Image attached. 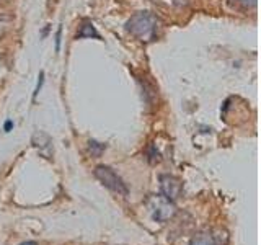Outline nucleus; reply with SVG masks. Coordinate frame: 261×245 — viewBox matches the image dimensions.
I'll return each mask as SVG.
<instances>
[{
  "label": "nucleus",
  "instance_id": "obj_1",
  "mask_svg": "<svg viewBox=\"0 0 261 245\" xmlns=\"http://www.w3.org/2000/svg\"><path fill=\"white\" fill-rule=\"evenodd\" d=\"M160 27L159 18L150 12H137L126 23V30L141 41H153Z\"/></svg>",
  "mask_w": 261,
  "mask_h": 245
},
{
  "label": "nucleus",
  "instance_id": "obj_2",
  "mask_svg": "<svg viewBox=\"0 0 261 245\" xmlns=\"http://www.w3.org/2000/svg\"><path fill=\"white\" fill-rule=\"evenodd\" d=\"M147 208H149L152 217L157 223H167L168 219H171L176 214V206L175 203L165 198L163 194H152L147 200Z\"/></svg>",
  "mask_w": 261,
  "mask_h": 245
},
{
  "label": "nucleus",
  "instance_id": "obj_3",
  "mask_svg": "<svg viewBox=\"0 0 261 245\" xmlns=\"http://www.w3.org/2000/svg\"><path fill=\"white\" fill-rule=\"evenodd\" d=\"M93 174H95L98 182H100L105 188H108V190L118 193V194L127 196L129 190H127V186L124 183V180H122L111 167H108V165H98L93 170Z\"/></svg>",
  "mask_w": 261,
  "mask_h": 245
},
{
  "label": "nucleus",
  "instance_id": "obj_4",
  "mask_svg": "<svg viewBox=\"0 0 261 245\" xmlns=\"http://www.w3.org/2000/svg\"><path fill=\"white\" fill-rule=\"evenodd\" d=\"M159 180H160V191L165 198L175 201L183 194V183L179 178H176L173 175H168V174H163V175H160Z\"/></svg>",
  "mask_w": 261,
  "mask_h": 245
},
{
  "label": "nucleus",
  "instance_id": "obj_5",
  "mask_svg": "<svg viewBox=\"0 0 261 245\" xmlns=\"http://www.w3.org/2000/svg\"><path fill=\"white\" fill-rule=\"evenodd\" d=\"M190 245H220V239L212 231H199L193 235Z\"/></svg>",
  "mask_w": 261,
  "mask_h": 245
},
{
  "label": "nucleus",
  "instance_id": "obj_6",
  "mask_svg": "<svg viewBox=\"0 0 261 245\" xmlns=\"http://www.w3.org/2000/svg\"><path fill=\"white\" fill-rule=\"evenodd\" d=\"M98 38L100 39V35L96 33V30H95V27L92 23H84L80 27V31L77 33V39H80V38Z\"/></svg>",
  "mask_w": 261,
  "mask_h": 245
},
{
  "label": "nucleus",
  "instance_id": "obj_7",
  "mask_svg": "<svg viewBox=\"0 0 261 245\" xmlns=\"http://www.w3.org/2000/svg\"><path fill=\"white\" fill-rule=\"evenodd\" d=\"M105 149H106V145L101 144V142H96V141H90V142H88L90 155H92V157H95V159H96V157H100Z\"/></svg>",
  "mask_w": 261,
  "mask_h": 245
},
{
  "label": "nucleus",
  "instance_id": "obj_8",
  "mask_svg": "<svg viewBox=\"0 0 261 245\" xmlns=\"http://www.w3.org/2000/svg\"><path fill=\"white\" fill-rule=\"evenodd\" d=\"M12 24V18L8 15H0V39L5 36V33L8 31Z\"/></svg>",
  "mask_w": 261,
  "mask_h": 245
},
{
  "label": "nucleus",
  "instance_id": "obj_9",
  "mask_svg": "<svg viewBox=\"0 0 261 245\" xmlns=\"http://www.w3.org/2000/svg\"><path fill=\"white\" fill-rule=\"evenodd\" d=\"M243 8H255L256 7V0H239Z\"/></svg>",
  "mask_w": 261,
  "mask_h": 245
},
{
  "label": "nucleus",
  "instance_id": "obj_10",
  "mask_svg": "<svg viewBox=\"0 0 261 245\" xmlns=\"http://www.w3.org/2000/svg\"><path fill=\"white\" fill-rule=\"evenodd\" d=\"M43 79H44V72H41V74H39V82H38V87H36V90H35V96L38 95V92H39L41 85H43Z\"/></svg>",
  "mask_w": 261,
  "mask_h": 245
},
{
  "label": "nucleus",
  "instance_id": "obj_11",
  "mask_svg": "<svg viewBox=\"0 0 261 245\" xmlns=\"http://www.w3.org/2000/svg\"><path fill=\"white\" fill-rule=\"evenodd\" d=\"M175 4H176V5H186V4H188V0H175Z\"/></svg>",
  "mask_w": 261,
  "mask_h": 245
},
{
  "label": "nucleus",
  "instance_id": "obj_12",
  "mask_svg": "<svg viewBox=\"0 0 261 245\" xmlns=\"http://www.w3.org/2000/svg\"><path fill=\"white\" fill-rule=\"evenodd\" d=\"M20 245H38L36 242H33V240H28V242H23V243H20Z\"/></svg>",
  "mask_w": 261,
  "mask_h": 245
},
{
  "label": "nucleus",
  "instance_id": "obj_13",
  "mask_svg": "<svg viewBox=\"0 0 261 245\" xmlns=\"http://www.w3.org/2000/svg\"><path fill=\"white\" fill-rule=\"evenodd\" d=\"M10 128H12V122H10V121H7V122H5V131H8Z\"/></svg>",
  "mask_w": 261,
  "mask_h": 245
}]
</instances>
